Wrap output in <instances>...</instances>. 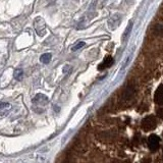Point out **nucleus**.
Returning <instances> with one entry per match:
<instances>
[{
	"mask_svg": "<svg viewBox=\"0 0 163 163\" xmlns=\"http://www.w3.org/2000/svg\"><path fill=\"white\" fill-rule=\"evenodd\" d=\"M156 126H157V121H156L155 117L153 115H149L147 117L142 120L141 127H143V130L145 131H152L154 130Z\"/></svg>",
	"mask_w": 163,
	"mask_h": 163,
	"instance_id": "obj_1",
	"label": "nucleus"
},
{
	"mask_svg": "<svg viewBox=\"0 0 163 163\" xmlns=\"http://www.w3.org/2000/svg\"><path fill=\"white\" fill-rule=\"evenodd\" d=\"M34 27L39 36H44L46 33V25L42 17H37L34 22Z\"/></svg>",
	"mask_w": 163,
	"mask_h": 163,
	"instance_id": "obj_2",
	"label": "nucleus"
},
{
	"mask_svg": "<svg viewBox=\"0 0 163 163\" xmlns=\"http://www.w3.org/2000/svg\"><path fill=\"white\" fill-rule=\"evenodd\" d=\"M159 144H160V139L156 135H151L148 139V147L151 151L158 150Z\"/></svg>",
	"mask_w": 163,
	"mask_h": 163,
	"instance_id": "obj_3",
	"label": "nucleus"
},
{
	"mask_svg": "<svg viewBox=\"0 0 163 163\" xmlns=\"http://www.w3.org/2000/svg\"><path fill=\"white\" fill-rule=\"evenodd\" d=\"M121 22V15L119 13H115L114 15H112L108 20V26L111 30L116 29L119 26V24Z\"/></svg>",
	"mask_w": 163,
	"mask_h": 163,
	"instance_id": "obj_4",
	"label": "nucleus"
},
{
	"mask_svg": "<svg viewBox=\"0 0 163 163\" xmlns=\"http://www.w3.org/2000/svg\"><path fill=\"white\" fill-rule=\"evenodd\" d=\"M113 63H114L113 57H112V56H110V55H108V56H106L105 58H104V60L102 61V63H100V64H99L98 69H99V71H103V69L110 67Z\"/></svg>",
	"mask_w": 163,
	"mask_h": 163,
	"instance_id": "obj_5",
	"label": "nucleus"
},
{
	"mask_svg": "<svg viewBox=\"0 0 163 163\" xmlns=\"http://www.w3.org/2000/svg\"><path fill=\"white\" fill-rule=\"evenodd\" d=\"M154 100L158 105H163V85H160L156 90Z\"/></svg>",
	"mask_w": 163,
	"mask_h": 163,
	"instance_id": "obj_6",
	"label": "nucleus"
},
{
	"mask_svg": "<svg viewBox=\"0 0 163 163\" xmlns=\"http://www.w3.org/2000/svg\"><path fill=\"white\" fill-rule=\"evenodd\" d=\"M134 94H135L134 87L129 86L126 90H124V92L122 94V98H123V100H126V101H129V100H131V98H133Z\"/></svg>",
	"mask_w": 163,
	"mask_h": 163,
	"instance_id": "obj_7",
	"label": "nucleus"
},
{
	"mask_svg": "<svg viewBox=\"0 0 163 163\" xmlns=\"http://www.w3.org/2000/svg\"><path fill=\"white\" fill-rule=\"evenodd\" d=\"M33 102L36 104H42V105H46L48 103V98L43 94H38L35 98L33 99Z\"/></svg>",
	"mask_w": 163,
	"mask_h": 163,
	"instance_id": "obj_8",
	"label": "nucleus"
},
{
	"mask_svg": "<svg viewBox=\"0 0 163 163\" xmlns=\"http://www.w3.org/2000/svg\"><path fill=\"white\" fill-rule=\"evenodd\" d=\"M131 30H133V22H130L129 24H127V27L126 31H124V33L122 34V41L123 42H127V39L130 38Z\"/></svg>",
	"mask_w": 163,
	"mask_h": 163,
	"instance_id": "obj_9",
	"label": "nucleus"
},
{
	"mask_svg": "<svg viewBox=\"0 0 163 163\" xmlns=\"http://www.w3.org/2000/svg\"><path fill=\"white\" fill-rule=\"evenodd\" d=\"M51 58H52V55L50 53H45L43 55H41L40 61L44 64H48L51 61Z\"/></svg>",
	"mask_w": 163,
	"mask_h": 163,
	"instance_id": "obj_10",
	"label": "nucleus"
},
{
	"mask_svg": "<svg viewBox=\"0 0 163 163\" xmlns=\"http://www.w3.org/2000/svg\"><path fill=\"white\" fill-rule=\"evenodd\" d=\"M154 34L156 35V36H162L163 35V26L161 25H156L154 30H153Z\"/></svg>",
	"mask_w": 163,
	"mask_h": 163,
	"instance_id": "obj_11",
	"label": "nucleus"
},
{
	"mask_svg": "<svg viewBox=\"0 0 163 163\" xmlns=\"http://www.w3.org/2000/svg\"><path fill=\"white\" fill-rule=\"evenodd\" d=\"M85 44L86 43L84 42V41H79V42H77V43L74 45V46L71 47V50L72 51H77L79 49H81V48H83V47L85 46Z\"/></svg>",
	"mask_w": 163,
	"mask_h": 163,
	"instance_id": "obj_12",
	"label": "nucleus"
},
{
	"mask_svg": "<svg viewBox=\"0 0 163 163\" xmlns=\"http://www.w3.org/2000/svg\"><path fill=\"white\" fill-rule=\"evenodd\" d=\"M23 75H24V71L23 69L20 68H17L15 71V78L17 79V81H20L23 79Z\"/></svg>",
	"mask_w": 163,
	"mask_h": 163,
	"instance_id": "obj_13",
	"label": "nucleus"
},
{
	"mask_svg": "<svg viewBox=\"0 0 163 163\" xmlns=\"http://www.w3.org/2000/svg\"><path fill=\"white\" fill-rule=\"evenodd\" d=\"M10 104H8V103H5V102H3V103H1V106H0V110H1V112H2V116H3V112H5V111H8V109L10 108Z\"/></svg>",
	"mask_w": 163,
	"mask_h": 163,
	"instance_id": "obj_14",
	"label": "nucleus"
},
{
	"mask_svg": "<svg viewBox=\"0 0 163 163\" xmlns=\"http://www.w3.org/2000/svg\"><path fill=\"white\" fill-rule=\"evenodd\" d=\"M157 115L160 117V118H162L163 117V109H159L157 111Z\"/></svg>",
	"mask_w": 163,
	"mask_h": 163,
	"instance_id": "obj_15",
	"label": "nucleus"
},
{
	"mask_svg": "<svg viewBox=\"0 0 163 163\" xmlns=\"http://www.w3.org/2000/svg\"><path fill=\"white\" fill-rule=\"evenodd\" d=\"M68 69H71V66L69 65H66V66H64V68H63V71L66 74V72H68Z\"/></svg>",
	"mask_w": 163,
	"mask_h": 163,
	"instance_id": "obj_16",
	"label": "nucleus"
}]
</instances>
